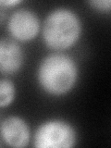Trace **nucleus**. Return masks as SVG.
<instances>
[{
  "instance_id": "nucleus-1",
  "label": "nucleus",
  "mask_w": 111,
  "mask_h": 148,
  "mask_svg": "<svg viewBox=\"0 0 111 148\" xmlns=\"http://www.w3.org/2000/svg\"><path fill=\"white\" fill-rule=\"evenodd\" d=\"M78 67L69 56L53 53L45 57L37 71L38 82L45 92L51 95H63L75 85Z\"/></svg>"
},
{
  "instance_id": "nucleus-2",
  "label": "nucleus",
  "mask_w": 111,
  "mask_h": 148,
  "mask_svg": "<svg viewBox=\"0 0 111 148\" xmlns=\"http://www.w3.org/2000/svg\"><path fill=\"white\" fill-rule=\"evenodd\" d=\"M81 32L82 23L77 14L68 8H57L45 18L43 38L47 47L60 52L72 47Z\"/></svg>"
},
{
  "instance_id": "nucleus-3",
  "label": "nucleus",
  "mask_w": 111,
  "mask_h": 148,
  "mask_svg": "<svg viewBox=\"0 0 111 148\" xmlns=\"http://www.w3.org/2000/svg\"><path fill=\"white\" fill-rule=\"evenodd\" d=\"M76 132L69 122L52 119L42 123L36 130L34 145L37 148H71L75 145Z\"/></svg>"
},
{
  "instance_id": "nucleus-4",
  "label": "nucleus",
  "mask_w": 111,
  "mask_h": 148,
  "mask_svg": "<svg viewBox=\"0 0 111 148\" xmlns=\"http://www.w3.org/2000/svg\"><path fill=\"white\" fill-rule=\"evenodd\" d=\"M8 32L18 41L27 42L34 39L40 30V22L37 15L25 8L18 9L8 21Z\"/></svg>"
},
{
  "instance_id": "nucleus-5",
  "label": "nucleus",
  "mask_w": 111,
  "mask_h": 148,
  "mask_svg": "<svg viewBox=\"0 0 111 148\" xmlns=\"http://www.w3.org/2000/svg\"><path fill=\"white\" fill-rule=\"evenodd\" d=\"M1 137L8 146L15 148L26 147L30 142V130L28 124L20 117L9 116L1 122Z\"/></svg>"
},
{
  "instance_id": "nucleus-6",
  "label": "nucleus",
  "mask_w": 111,
  "mask_h": 148,
  "mask_svg": "<svg viewBox=\"0 0 111 148\" xmlns=\"http://www.w3.org/2000/svg\"><path fill=\"white\" fill-rule=\"evenodd\" d=\"M23 52L16 42L2 39L0 42V71L3 74H12L21 68Z\"/></svg>"
},
{
  "instance_id": "nucleus-7",
  "label": "nucleus",
  "mask_w": 111,
  "mask_h": 148,
  "mask_svg": "<svg viewBox=\"0 0 111 148\" xmlns=\"http://www.w3.org/2000/svg\"><path fill=\"white\" fill-rule=\"evenodd\" d=\"M15 98V86L8 80H1L0 82V106L6 108L9 106Z\"/></svg>"
},
{
  "instance_id": "nucleus-8",
  "label": "nucleus",
  "mask_w": 111,
  "mask_h": 148,
  "mask_svg": "<svg viewBox=\"0 0 111 148\" xmlns=\"http://www.w3.org/2000/svg\"><path fill=\"white\" fill-rule=\"evenodd\" d=\"M90 6L100 12L111 11V0H94L88 2Z\"/></svg>"
},
{
  "instance_id": "nucleus-9",
  "label": "nucleus",
  "mask_w": 111,
  "mask_h": 148,
  "mask_svg": "<svg viewBox=\"0 0 111 148\" xmlns=\"http://www.w3.org/2000/svg\"><path fill=\"white\" fill-rule=\"evenodd\" d=\"M20 3H21V1L20 0H1L0 1V5L3 8H10V7H14L17 6Z\"/></svg>"
}]
</instances>
